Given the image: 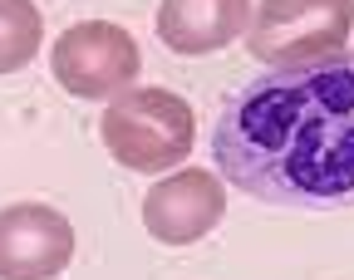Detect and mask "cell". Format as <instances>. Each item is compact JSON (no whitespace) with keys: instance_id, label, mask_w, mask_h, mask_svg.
Wrapping results in <instances>:
<instances>
[{"instance_id":"1","label":"cell","mask_w":354,"mask_h":280,"mask_svg":"<svg viewBox=\"0 0 354 280\" xmlns=\"http://www.w3.org/2000/svg\"><path fill=\"white\" fill-rule=\"evenodd\" d=\"M212 158L256 202L354 207V59L276 64L232 88L212 123Z\"/></svg>"},{"instance_id":"2","label":"cell","mask_w":354,"mask_h":280,"mask_svg":"<svg viewBox=\"0 0 354 280\" xmlns=\"http://www.w3.org/2000/svg\"><path fill=\"white\" fill-rule=\"evenodd\" d=\"M104 148L133 172H167L192 153L197 118L172 88H128L99 118Z\"/></svg>"},{"instance_id":"3","label":"cell","mask_w":354,"mask_h":280,"mask_svg":"<svg viewBox=\"0 0 354 280\" xmlns=\"http://www.w3.org/2000/svg\"><path fill=\"white\" fill-rule=\"evenodd\" d=\"M354 35V0H261L246 44L261 64H310L339 55Z\"/></svg>"},{"instance_id":"4","label":"cell","mask_w":354,"mask_h":280,"mask_svg":"<svg viewBox=\"0 0 354 280\" xmlns=\"http://www.w3.org/2000/svg\"><path fill=\"white\" fill-rule=\"evenodd\" d=\"M50 64H55V79L69 93H79V99H118L138 79L143 55H138V39L123 25L84 20L55 39Z\"/></svg>"},{"instance_id":"5","label":"cell","mask_w":354,"mask_h":280,"mask_svg":"<svg viewBox=\"0 0 354 280\" xmlns=\"http://www.w3.org/2000/svg\"><path fill=\"white\" fill-rule=\"evenodd\" d=\"M74 261V226L44 202L0 212V280H55Z\"/></svg>"},{"instance_id":"6","label":"cell","mask_w":354,"mask_h":280,"mask_svg":"<svg viewBox=\"0 0 354 280\" xmlns=\"http://www.w3.org/2000/svg\"><path fill=\"white\" fill-rule=\"evenodd\" d=\"M221 212H227V187L216 182V172H202V167H183V172L162 177L143 197V226L162 246L202 241L221 221Z\"/></svg>"},{"instance_id":"7","label":"cell","mask_w":354,"mask_h":280,"mask_svg":"<svg viewBox=\"0 0 354 280\" xmlns=\"http://www.w3.org/2000/svg\"><path fill=\"white\" fill-rule=\"evenodd\" d=\"M251 25V0H162L158 39L177 55H212Z\"/></svg>"},{"instance_id":"8","label":"cell","mask_w":354,"mask_h":280,"mask_svg":"<svg viewBox=\"0 0 354 280\" xmlns=\"http://www.w3.org/2000/svg\"><path fill=\"white\" fill-rule=\"evenodd\" d=\"M44 15L35 0H0V74H15L39 55Z\"/></svg>"}]
</instances>
